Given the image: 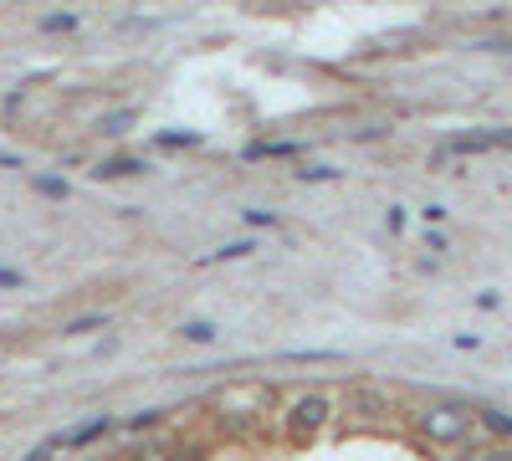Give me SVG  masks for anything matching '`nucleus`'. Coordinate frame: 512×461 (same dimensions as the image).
Returning <instances> with one entry per match:
<instances>
[{
	"instance_id": "nucleus-13",
	"label": "nucleus",
	"mask_w": 512,
	"mask_h": 461,
	"mask_svg": "<svg viewBox=\"0 0 512 461\" xmlns=\"http://www.w3.org/2000/svg\"><path fill=\"white\" fill-rule=\"evenodd\" d=\"M303 185H333L338 180V170H328V164H303V170H292Z\"/></svg>"
},
{
	"instance_id": "nucleus-2",
	"label": "nucleus",
	"mask_w": 512,
	"mask_h": 461,
	"mask_svg": "<svg viewBox=\"0 0 512 461\" xmlns=\"http://www.w3.org/2000/svg\"><path fill=\"white\" fill-rule=\"evenodd\" d=\"M113 431H118V421H113L108 410H98L93 421H82V426H67V431L47 436V441H41L31 456H36V461H47L52 451H82V446H93V441H103V436H113Z\"/></svg>"
},
{
	"instance_id": "nucleus-11",
	"label": "nucleus",
	"mask_w": 512,
	"mask_h": 461,
	"mask_svg": "<svg viewBox=\"0 0 512 461\" xmlns=\"http://www.w3.org/2000/svg\"><path fill=\"white\" fill-rule=\"evenodd\" d=\"M98 328H113V313H82V318L67 323L72 339H82V333H98Z\"/></svg>"
},
{
	"instance_id": "nucleus-12",
	"label": "nucleus",
	"mask_w": 512,
	"mask_h": 461,
	"mask_svg": "<svg viewBox=\"0 0 512 461\" xmlns=\"http://www.w3.org/2000/svg\"><path fill=\"white\" fill-rule=\"evenodd\" d=\"M82 16L77 11H57V16H36V31H77Z\"/></svg>"
},
{
	"instance_id": "nucleus-14",
	"label": "nucleus",
	"mask_w": 512,
	"mask_h": 461,
	"mask_svg": "<svg viewBox=\"0 0 512 461\" xmlns=\"http://www.w3.org/2000/svg\"><path fill=\"white\" fill-rule=\"evenodd\" d=\"M241 221H246L251 231H277V226H282L277 211H256V205H251V211H241Z\"/></svg>"
},
{
	"instance_id": "nucleus-6",
	"label": "nucleus",
	"mask_w": 512,
	"mask_h": 461,
	"mask_svg": "<svg viewBox=\"0 0 512 461\" xmlns=\"http://www.w3.org/2000/svg\"><path fill=\"white\" fill-rule=\"evenodd\" d=\"M256 236H241V241H226V246H216L210 257H200V267H221V262H246V257H256Z\"/></svg>"
},
{
	"instance_id": "nucleus-4",
	"label": "nucleus",
	"mask_w": 512,
	"mask_h": 461,
	"mask_svg": "<svg viewBox=\"0 0 512 461\" xmlns=\"http://www.w3.org/2000/svg\"><path fill=\"white\" fill-rule=\"evenodd\" d=\"M144 170H149V164H144L139 154H108V159L93 164V175H98V180H139Z\"/></svg>"
},
{
	"instance_id": "nucleus-7",
	"label": "nucleus",
	"mask_w": 512,
	"mask_h": 461,
	"mask_svg": "<svg viewBox=\"0 0 512 461\" xmlns=\"http://www.w3.org/2000/svg\"><path fill=\"white\" fill-rule=\"evenodd\" d=\"M134 118H139V108H113V113H103V118L93 123V134H103V139H123L128 129H134Z\"/></svg>"
},
{
	"instance_id": "nucleus-5",
	"label": "nucleus",
	"mask_w": 512,
	"mask_h": 461,
	"mask_svg": "<svg viewBox=\"0 0 512 461\" xmlns=\"http://www.w3.org/2000/svg\"><path fill=\"white\" fill-rule=\"evenodd\" d=\"M297 154H303V144H292V139H256V144L241 149L246 164H256V159H297Z\"/></svg>"
},
{
	"instance_id": "nucleus-8",
	"label": "nucleus",
	"mask_w": 512,
	"mask_h": 461,
	"mask_svg": "<svg viewBox=\"0 0 512 461\" xmlns=\"http://www.w3.org/2000/svg\"><path fill=\"white\" fill-rule=\"evenodd\" d=\"M205 134L195 129H154V149H169V154H180V149H200Z\"/></svg>"
},
{
	"instance_id": "nucleus-9",
	"label": "nucleus",
	"mask_w": 512,
	"mask_h": 461,
	"mask_svg": "<svg viewBox=\"0 0 512 461\" xmlns=\"http://www.w3.org/2000/svg\"><path fill=\"white\" fill-rule=\"evenodd\" d=\"M180 339H185V344H216L221 328L210 323V318H190V323H180Z\"/></svg>"
},
{
	"instance_id": "nucleus-17",
	"label": "nucleus",
	"mask_w": 512,
	"mask_h": 461,
	"mask_svg": "<svg viewBox=\"0 0 512 461\" xmlns=\"http://www.w3.org/2000/svg\"><path fill=\"white\" fill-rule=\"evenodd\" d=\"M425 251H451V241L441 231H425Z\"/></svg>"
},
{
	"instance_id": "nucleus-1",
	"label": "nucleus",
	"mask_w": 512,
	"mask_h": 461,
	"mask_svg": "<svg viewBox=\"0 0 512 461\" xmlns=\"http://www.w3.org/2000/svg\"><path fill=\"white\" fill-rule=\"evenodd\" d=\"M415 431L431 446H472L477 415H466L456 405H425V410H415Z\"/></svg>"
},
{
	"instance_id": "nucleus-16",
	"label": "nucleus",
	"mask_w": 512,
	"mask_h": 461,
	"mask_svg": "<svg viewBox=\"0 0 512 461\" xmlns=\"http://www.w3.org/2000/svg\"><path fill=\"white\" fill-rule=\"evenodd\" d=\"M0 287H6V292H11V287H26V272H16V267H0Z\"/></svg>"
},
{
	"instance_id": "nucleus-15",
	"label": "nucleus",
	"mask_w": 512,
	"mask_h": 461,
	"mask_svg": "<svg viewBox=\"0 0 512 461\" xmlns=\"http://www.w3.org/2000/svg\"><path fill=\"white\" fill-rule=\"evenodd\" d=\"M159 415L164 410H134L128 421H118V431H149V426H159Z\"/></svg>"
},
{
	"instance_id": "nucleus-19",
	"label": "nucleus",
	"mask_w": 512,
	"mask_h": 461,
	"mask_svg": "<svg viewBox=\"0 0 512 461\" xmlns=\"http://www.w3.org/2000/svg\"><path fill=\"white\" fill-rule=\"evenodd\" d=\"M0 170H21V159L16 154H0Z\"/></svg>"
},
{
	"instance_id": "nucleus-10",
	"label": "nucleus",
	"mask_w": 512,
	"mask_h": 461,
	"mask_svg": "<svg viewBox=\"0 0 512 461\" xmlns=\"http://www.w3.org/2000/svg\"><path fill=\"white\" fill-rule=\"evenodd\" d=\"M31 190L47 195V200H67V195H72V185H67L62 175H31Z\"/></svg>"
},
{
	"instance_id": "nucleus-18",
	"label": "nucleus",
	"mask_w": 512,
	"mask_h": 461,
	"mask_svg": "<svg viewBox=\"0 0 512 461\" xmlns=\"http://www.w3.org/2000/svg\"><path fill=\"white\" fill-rule=\"evenodd\" d=\"M384 226H390V231H405V211H400V205H390V216H384Z\"/></svg>"
},
{
	"instance_id": "nucleus-3",
	"label": "nucleus",
	"mask_w": 512,
	"mask_h": 461,
	"mask_svg": "<svg viewBox=\"0 0 512 461\" xmlns=\"http://www.w3.org/2000/svg\"><path fill=\"white\" fill-rule=\"evenodd\" d=\"M328 395H303V400H292V410H287V431H292V441H313L323 426H328Z\"/></svg>"
}]
</instances>
